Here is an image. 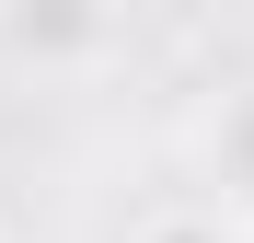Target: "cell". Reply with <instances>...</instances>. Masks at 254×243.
Listing matches in <instances>:
<instances>
[]
</instances>
